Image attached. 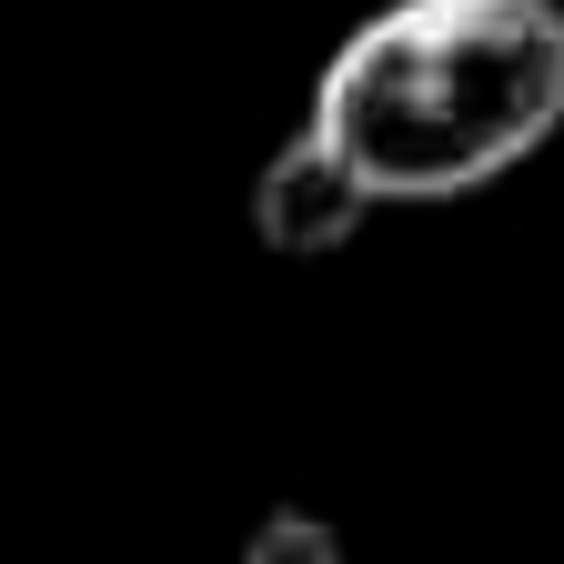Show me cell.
Listing matches in <instances>:
<instances>
[{"label":"cell","mask_w":564,"mask_h":564,"mask_svg":"<svg viewBox=\"0 0 564 564\" xmlns=\"http://www.w3.org/2000/svg\"><path fill=\"white\" fill-rule=\"evenodd\" d=\"M303 131L383 202H454L564 131V0H383L352 31Z\"/></svg>","instance_id":"6da1fadb"},{"label":"cell","mask_w":564,"mask_h":564,"mask_svg":"<svg viewBox=\"0 0 564 564\" xmlns=\"http://www.w3.org/2000/svg\"><path fill=\"white\" fill-rule=\"evenodd\" d=\"M242 564H343V534L323 514H262L252 544H242Z\"/></svg>","instance_id":"3957f363"},{"label":"cell","mask_w":564,"mask_h":564,"mask_svg":"<svg viewBox=\"0 0 564 564\" xmlns=\"http://www.w3.org/2000/svg\"><path fill=\"white\" fill-rule=\"evenodd\" d=\"M364 223H373V192L352 182L313 131H293V141L262 162V182H252V232H262L272 252H343Z\"/></svg>","instance_id":"7a4b0ae2"}]
</instances>
